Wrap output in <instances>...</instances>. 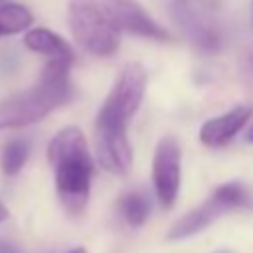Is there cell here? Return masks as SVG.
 <instances>
[{
  "label": "cell",
  "instance_id": "obj_1",
  "mask_svg": "<svg viewBox=\"0 0 253 253\" xmlns=\"http://www.w3.org/2000/svg\"><path fill=\"white\" fill-rule=\"evenodd\" d=\"M47 160L53 170L59 204L71 215L83 213L93 176V158L85 134L77 126L61 128L47 144Z\"/></svg>",
  "mask_w": 253,
  "mask_h": 253
},
{
  "label": "cell",
  "instance_id": "obj_2",
  "mask_svg": "<svg viewBox=\"0 0 253 253\" xmlns=\"http://www.w3.org/2000/svg\"><path fill=\"white\" fill-rule=\"evenodd\" d=\"M69 65L49 59L36 85L20 91L0 103V128H22L47 117L73 97L69 81Z\"/></svg>",
  "mask_w": 253,
  "mask_h": 253
},
{
  "label": "cell",
  "instance_id": "obj_3",
  "mask_svg": "<svg viewBox=\"0 0 253 253\" xmlns=\"http://www.w3.org/2000/svg\"><path fill=\"white\" fill-rule=\"evenodd\" d=\"M67 20L75 42L97 57L113 55L121 45V32L113 26L99 0H71Z\"/></svg>",
  "mask_w": 253,
  "mask_h": 253
},
{
  "label": "cell",
  "instance_id": "obj_4",
  "mask_svg": "<svg viewBox=\"0 0 253 253\" xmlns=\"http://www.w3.org/2000/svg\"><path fill=\"white\" fill-rule=\"evenodd\" d=\"M247 204H249L247 190L239 182H225V184L217 186L206 202H202L200 206H196L194 210H190L186 215H182L168 229L166 239L168 241L188 239V237L204 231L206 227H210L215 219H219L227 211H231L235 208H243Z\"/></svg>",
  "mask_w": 253,
  "mask_h": 253
},
{
  "label": "cell",
  "instance_id": "obj_5",
  "mask_svg": "<svg viewBox=\"0 0 253 253\" xmlns=\"http://www.w3.org/2000/svg\"><path fill=\"white\" fill-rule=\"evenodd\" d=\"M146 91V71L138 63H128L123 67L119 77L115 79L109 95L105 97L95 123L123 126L126 128L132 115L138 111Z\"/></svg>",
  "mask_w": 253,
  "mask_h": 253
},
{
  "label": "cell",
  "instance_id": "obj_6",
  "mask_svg": "<svg viewBox=\"0 0 253 253\" xmlns=\"http://www.w3.org/2000/svg\"><path fill=\"white\" fill-rule=\"evenodd\" d=\"M182 180V148L176 136H162L152 154V188L158 204L168 210L174 206Z\"/></svg>",
  "mask_w": 253,
  "mask_h": 253
},
{
  "label": "cell",
  "instance_id": "obj_7",
  "mask_svg": "<svg viewBox=\"0 0 253 253\" xmlns=\"http://www.w3.org/2000/svg\"><path fill=\"white\" fill-rule=\"evenodd\" d=\"M172 16L194 45L204 51L219 49L221 34L208 0H174Z\"/></svg>",
  "mask_w": 253,
  "mask_h": 253
},
{
  "label": "cell",
  "instance_id": "obj_8",
  "mask_svg": "<svg viewBox=\"0 0 253 253\" xmlns=\"http://www.w3.org/2000/svg\"><path fill=\"white\" fill-rule=\"evenodd\" d=\"M103 10L119 32L152 42H170V32L152 20V16L136 0H101Z\"/></svg>",
  "mask_w": 253,
  "mask_h": 253
},
{
  "label": "cell",
  "instance_id": "obj_9",
  "mask_svg": "<svg viewBox=\"0 0 253 253\" xmlns=\"http://www.w3.org/2000/svg\"><path fill=\"white\" fill-rule=\"evenodd\" d=\"M95 156L103 170L117 176L126 174L132 164V148L126 132L95 128Z\"/></svg>",
  "mask_w": 253,
  "mask_h": 253
},
{
  "label": "cell",
  "instance_id": "obj_10",
  "mask_svg": "<svg viewBox=\"0 0 253 253\" xmlns=\"http://www.w3.org/2000/svg\"><path fill=\"white\" fill-rule=\"evenodd\" d=\"M253 109L249 105H235L223 115H217L206 121L200 126V142L208 148H221L225 146L251 119Z\"/></svg>",
  "mask_w": 253,
  "mask_h": 253
},
{
  "label": "cell",
  "instance_id": "obj_11",
  "mask_svg": "<svg viewBox=\"0 0 253 253\" xmlns=\"http://www.w3.org/2000/svg\"><path fill=\"white\" fill-rule=\"evenodd\" d=\"M24 45L36 53L47 55L49 59L55 61H65V63H73L75 53L71 49V45L57 34H53L47 28H32L26 36H24Z\"/></svg>",
  "mask_w": 253,
  "mask_h": 253
},
{
  "label": "cell",
  "instance_id": "obj_12",
  "mask_svg": "<svg viewBox=\"0 0 253 253\" xmlns=\"http://www.w3.org/2000/svg\"><path fill=\"white\" fill-rule=\"evenodd\" d=\"M119 211L130 227H140L146 223V219L152 211L150 196L144 190H130L121 198Z\"/></svg>",
  "mask_w": 253,
  "mask_h": 253
},
{
  "label": "cell",
  "instance_id": "obj_13",
  "mask_svg": "<svg viewBox=\"0 0 253 253\" xmlns=\"http://www.w3.org/2000/svg\"><path fill=\"white\" fill-rule=\"evenodd\" d=\"M32 22H34V16L26 6L14 4V2H4L0 6V38L20 34L26 28H30Z\"/></svg>",
  "mask_w": 253,
  "mask_h": 253
},
{
  "label": "cell",
  "instance_id": "obj_14",
  "mask_svg": "<svg viewBox=\"0 0 253 253\" xmlns=\"http://www.w3.org/2000/svg\"><path fill=\"white\" fill-rule=\"evenodd\" d=\"M28 156H30V140L28 138H12L10 142H6L4 150H2V158H0L2 172L6 176L18 174L24 168Z\"/></svg>",
  "mask_w": 253,
  "mask_h": 253
},
{
  "label": "cell",
  "instance_id": "obj_15",
  "mask_svg": "<svg viewBox=\"0 0 253 253\" xmlns=\"http://www.w3.org/2000/svg\"><path fill=\"white\" fill-rule=\"evenodd\" d=\"M0 253H22V251L16 245H12V243H8L6 239L0 237Z\"/></svg>",
  "mask_w": 253,
  "mask_h": 253
},
{
  "label": "cell",
  "instance_id": "obj_16",
  "mask_svg": "<svg viewBox=\"0 0 253 253\" xmlns=\"http://www.w3.org/2000/svg\"><path fill=\"white\" fill-rule=\"evenodd\" d=\"M6 219H8V208L0 202V223H2V221H6Z\"/></svg>",
  "mask_w": 253,
  "mask_h": 253
},
{
  "label": "cell",
  "instance_id": "obj_17",
  "mask_svg": "<svg viewBox=\"0 0 253 253\" xmlns=\"http://www.w3.org/2000/svg\"><path fill=\"white\" fill-rule=\"evenodd\" d=\"M245 140H247V142H253V126L247 130V134H245Z\"/></svg>",
  "mask_w": 253,
  "mask_h": 253
},
{
  "label": "cell",
  "instance_id": "obj_18",
  "mask_svg": "<svg viewBox=\"0 0 253 253\" xmlns=\"http://www.w3.org/2000/svg\"><path fill=\"white\" fill-rule=\"evenodd\" d=\"M67 253H87L83 247H75V249H71V251H67Z\"/></svg>",
  "mask_w": 253,
  "mask_h": 253
},
{
  "label": "cell",
  "instance_id": "obj_19",
  "mask_svg": "<svg viewBox=\"0 0 253 253\" xmlns=\"http://www.w3.org/2000/svg\"><path fill=\"white\" fill-rule=\"evenodd\" d=\"M251 6H253V2H251Z\"/></svg>",
  "mask_w": 253,
  "mask_h": 253
}]
</instances>
